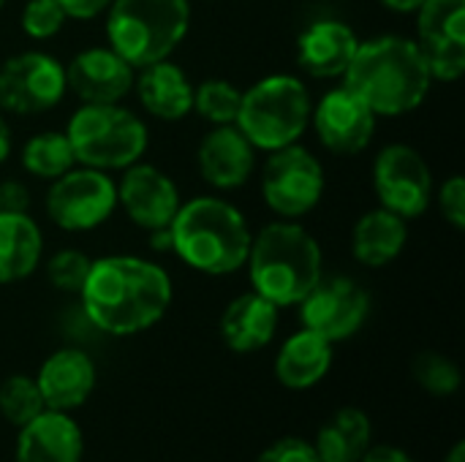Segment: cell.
Returning a JSON list of instances; mask_svg holds the SVG:
<instances>
[{
  "label": "cell",
  "mask_w": 465,
  "mask_h": 462,
  "mask_svg": "<svg viewBox=\"0 0 465 462\" xmlns=\"http://www.w3.org/2000/svg\"><path fill=\"white\" fill-rule=\"evenodd\" d=\"M169 272L139 256H104L79 291L87 319L106 335L128 338L158 324L172 305Z\"/></svg>",
  "instance_id": "1"
},
{
  "label": "cell",
  "mask_w": 465,
  "mask_h": 462,
  "mask_svg": "<svg viewBox=\"0 0 465 462\" xmlns=\"http://www.w3.org/2000/svg\"><path fill=\"white\" fill-rule=\"evenodd\" d=\"M343 84L360 95L376 117H401L428 98L433 76L414 38L379 35L360 41L343 74Z\"/></svg>",
  "instance_id": "2"
},
{
  "label": "cell",
  "mask_w": 465,
  "mask_h": 462,
  "mask_svg": "<svg viewBox=\"0 0 465 462\" xmlns=\"http://www.w3.org/2000/svg\"><path fill=\"white\" fill-rule=\"evenodd\" d=\"M169 234L172 253L204 275H232L242 270L253 240L245 215L218 196H196L180 204Z\"/></svg>",
  "instance_id": "3"
},
{
  "label": "cell",
  "mask_w": 465,
  "mask_h": 462,
  "mask_svg": "<svg viewBox=\"0 0 465 462\" xmlns=\"http://www.w3.org/2000/svg\"><path fill=\"white\" fill-rule=\"evenodd\" d=\"M245 264L253 291L278 308L300 305L324 275L319 240L294 221H275L264 226L251 240Z\"/></svg>",
  "instance_id": "4"
},
{
  "label": "cell",
  "mask_w": 465,
  "mask_h": 462,
  "mask_svg": "<svg viewBox=\"0 0 465 462\" xmlns=\"http://www.w3.org/2000/svg\"><path fill=\"white\" fill-rule=\"evenodd\" d=\"M191 27V0H112L106 41L134 68L169 60Z\"/></svg>",
  "instance_id": "5"
},
{
  "label": "cell",
  "mask_w": 465,
  "mask_h": 462,
  "mask_svg": "<svg viewBox=\"0 0 465 462\" xmlns=\"http://www.w3.org/2000/svg\"><path fill=\"white\" fill-rule=\"evenodd\" d=\"M311 112L313 101L305 82L292 74H272L242 93L234 125L256 150L272 152L300 142L311 125Z\"/></svg>",
  "instance_id": "6"
},
{
  "label": "cell",
  "mask_w": 465,
  "mask_h": 462,
  "mask_svg": "<svg viewBox=\"0 0 465 462\" xmlns=\"http://www.w3.org/2000/svg\"><path fill=\"white\" fill-rule=\"evenodd\" d=\"M65 136L79 166L98 172H123L142 161L147 150V125L120 103H82L68 120Z\"/></svg>",
  "instance_id": "7"
},
{
  "label": "cell",
  "mask_w": 465,
  "mask_h": 462,
  "mask_svg": "<svg viewBox=\"0 0 465 462\" xmlns=\"http://www.w3.org/2000/svg\"><path fill=\"white\" fill-rule=\"evenodd\" d=\"M324 188L327 180L322 161L300 144L272 150L262 169V199L275 215L286 221L316 210Z\"/></svg>",
  "instance_id": "8"
},
{
  "label": "cell",
  "mask_w": 465,
  "mask_h": 462,
  "mask_svg": "<svg viewBox=\"0 0 465 462\" xmlns=\"http://www.w3.org/2000/svg\"><path fill=\"white\" fill-rule=\"evenodd\" d=\"M117 210V182L109 172L74 166L46 191V215L63 231H93Z\"/></svg>",
  "instance_id": "9"
},
{
  "label": "cell",
  "mask_w": 465,
  "mask_h": 462,
  "mask_svg": "<svg viewBox=\"0 0 465 462\" xmlns=\"http://www.w3.org/2000/svg\"><path fill=\"white\" fill-rule=\"evenodd\" d=\"M373 188L384 210L411 221L433 202V172L414 147L387 144L373 161Z\"/></svg>",
  "instance_id": "10"
},
{
  "label": "cell",
  "mask_w": 465,
  "mask_h": 462,
  "mask_svg": "<svg viewBox=\"0 0 465 462\" xmlns=\"http://www.w3.org/2000/svg\"><path fill=\"white\" fill-rule=\"evenodd\" d=\"M65 65L46 52H19L0 65V109L41 114L65 95Z\"/></svg>",
  "instance_id": "11"
},
{
  "label": "cell",
  "mask_w": 465,
  "mask_h": 462,
  "mask_svg": "<svg viewBox=\"0 0 465 462\" xmlns=\"http://www.w3.org/2000/svg\"><path fill=\"white\" fill-rule=\"evenodd\" d=\"M368 313H371L368 291L346 275H332V278L322 275L319 283L300 302L302 327L322 335L330 343H341L357 335Z\"/></svg>",
  "instance_id": "12"
},
{
  "label": "cell",
  "mask_w": 465,
  "mask_h": 462,
  "mask_svg": "<svg viewBox=\"0 0 465 462\" xmlns=\"http://www.w3.org/2000/svg\"><path fill=\"white\" fill-rule=\"evenodd\" d=\"M414 14L433 82H458L465 74V0H425Z\"/></svg>",
  "instance_id": "13"
},
{
  "label": "cell",
  "mask_w": 465,
  "mask_h": 462,
  "mask_svg": "<svg viewBox=\"0 0 465 462\" xmlns=\"http://www.w3.org/2000/svg\"><path fill=\"white\" fill-rule=\"evenodd\" d=\"M319 142L335 155L362 152L376 133V114L346 84L327 90L311 112Z\"/></svg>",
  "instance_id": "14"
},
{
  "label": "cell",
  "mask_w": 465,
  "mask_h": 462,
  "mask_svg": "<svg viewBox=\"0 0 465 462\" xmlns=\"http://www.w3.org/2000/svg\"><path fill=\"white\" fill-rule=\"evenodd\" d=\"M117 204L125 210L131 223L155 231L172 226L183 199L174 180L166 172H161L153 163L136 161L128 169H123L117 185Z\"/></svg>",
  "instance_id": "15"
},
{
  "label": "cell",
  "mask_w": 465,
  "mask_h": 462,
  "mask_svg": "<svg viewBox=\"0 0 465 462\" xmlns=\"http://www.w3.org/2000/svg\"><path fill=\"white\" fill-rule=\"evenodd\" d=\"M136 68L112 46H90L65 65V87L82 103H120L134 90Z\"/></svg>",
  "instance_id": "16"
},
{
  "label": "cell",
  "mask_w": 465,
  "mask_h": 462,
  "mask_svg": "<svg viewBox=\"0 0 465 462\" xmlns=\"http://www.w3.org/2000/svg\"><path fill=\"white\" fill-rule=\"evenodd\" d=\"M199 174L218 191H234L248 182L256 166V147L237 125H215L196 152Z\"/></svg>",
  "instance_id": "17"
},
{
  "label": "cell",
  "mask_w": 465,
  "mask_h": 462,
  "mask_svg": "<svg viewBox=\"0 0 465 462\" xmlns=\"http://www.w3.org/2000/svg\"><path fill=\"white\" fill-rule=\"evenodd\" d=\"M360 38L341 19H316L297 38V63L313 79H343Z\"/></svg>",
  "instance_id": "18"
},
{
  "label": "cell",
  "mask_w": 465,
  "mask_h": 462,
  "mask_svg": "<svg viewBox=\"0 0 465 462\" xmlns=\"http://www.w3.org/2000/svg\"><path fill=\"white\" fill-rule=\"evenodd\" d=\"M35 384L41 389L44 406L52 411H76L87 403L95 389V365L79 349H60L44 359Z\"/></svg>",
  "instance_id": "19"
},
{
  "label": "cell",
  "mask_w": 465,
  "mask_h": 462,
  "mask_svg": "<svg viewBox=\"0 0 465 462\" xmlns=\"http://www.w3.org/2000/svg\"><path fill=\"white\" fill-rule=\"evenodd\" d=\"M82 430L65 411L44 408L35 419L19 428L16 462H82Z\"/></svg>",
  "instance_id": "20"
},
{
  "label": "cell",
  "mask_w": 465,
  "mask_h": 462,
  "mask_svg": "<svg viewBox=\"0 0 465 462\" xmlns=\"http://www.w3.org/2000/svg\"><path fill=\"white\" fill-rule=\"evenodd\" d=\"M134 90L147 114L177 123L193 112V84L180 65L172 60H158L144 65L134 79Z\"/></svg>",
  "instance_id": "21"
},
{
  "label": "cell",
  "mask_w": 465,
  "mask_h": 462,
  "mask_svg": "<svg viewBox=\"0 0 465 462\" xmlns=\"http://www.w3.org/2000/svg\"><path fill=\"white\" fill-rule=\"evenodd\" d=\"M278 305L267 297L248 291L229 302L221 316V338L237 354H253L270 346L278 329Z\"/></svg>",
  "instance_id": "22"
},
{
  "label": "cell",
  "mask_w": 465,
  "mask_h": 462,
  "mask_svg": "<svg viewBox=\"0 0 465 462\" xmlns=\"http://www.w3.org/2000/svg\"><path fill=\"white\" fill-rule=\"evenodd\" d=\"M332 368V343L311 329L294 332L275 357V376L286 389L302 392L316 387Z\"/></svg>",
  "instance_id": "23"
},
{
  "label": "cell",
  "mask_w": 465,
  "mask_h": 462,
  "mask_svg": "<svg viewBox=\"0 0 465 462\" xmlns=\"http://www.w3.org/2000/svg\"><path fill=\"white\" fill-rule=\"evenodd\" d=\"M409 242V226L401 215L379 207L365 212L351 231V253L365 267L392 264Z\"/></svg>",
  "instance_id": "24"
},
{
  "label": "cell",
  "mask_w": 465,
  "mask_h": 462,
  "mask_svg": "<svg viewBox=\"0 0 465 462\" xmlns=\"http://www.w3.org/2000/svg\"><path fill=\"white\" fill-rule=\"evenodd\" d=\"M44 256V234L27 212H0V283H16L35 272Z\"/></svg>",
  "instance_id": "25"
},
{
  "label": "cell",
  "mask_w": 465,
  "mask_h": 462,
  "mask_svg": "<svg viewBox=\"0 0 465 462\" xmlns=\"http://www.w3.org/2000/svg\"><path fill=\"white\" fill-rule=\"evenodd\" d=\"M371 447L373 428L368 414L360 408H341L338 414H332L322 425L313 444L322 462H360Z\"/></svg>",
  "instance_id": "26"
},
{
  "label": "cell",
  "mask_w": 465,
  "mask_h": 462,
  "mask_svg": "<svg viewBox=\"0 0 465 462\" xmlns=\"http://www.w3.org/2000/svg\"><path fill=\"white\" fill-rule=\"evenodd\" d=\"M19 161H22V169L27 174H33L38 180H49V182L76 166V155L71 150L65 131L63 133L60 131H44V133L27 139Z\"/></svg>",
  "instance_id": "27"
},
{
  "label": "cell",
  "mask_w": 465,
  "mask_h": 462,
  "mask_svg": "<svg viewBox=\"0 0 465 462\" xmlns=\"http://www.w3.org/2000/svg\"><path fill=\"white\" fill-rule=\"evenodd\" d=\"M242 90L226 79H207L193 87V112L213 125H234Z\"/></svg>",
  "instance_id": "28"
},
{
  "label": "cell",
  "mask_w": 465,
  "mask_h": 462,
  "mask_svg": "<svg viewBox=\"0 0 465 462\" xmlns=\"http://www.w3.org/2000/svg\"><path fill=\"white\" fill-rule=\"evenodd\" d=\"M46 406H44V398H41V389H38L35 378H30V376H8L0 384V414L14 428L27 425Z\"/></svg>",
  "instance_id": "29"
},
{
  "label": "cell",
  "mask_w": 465,
  "mask_h": 462,
  "mask_svg": "<svg viewBox=\"0 0 465 462\" xmlns=\"http://www.w3.org/2000/svg\"><path fill=\"white\" fill-rule=\"evenodd\" d=\"M411 370L414 381L433 398H450L460 389V368L444 354L425 351L414 359Z\"/></svg>",
  "instance_id": "30"
},
{
  "label": "cell",
  "mask_w": 465,
  "mask_h": 462,
  "mask_svg": "<svg viewBox=\"0 0 465 462\" xmlns=\"http://www.w3.org/2000/svg\"><path fill=\"white\" fill-rule=\"evenodd\" d=\"M90 264H93V259H87L82 251L63 248L46 261V275H49L54 289L68 291V294H79L84 280H87Z\"/></svg>",
  "instance_id": "31"
},
{
  "label": "cell",
  "mask_w": 465,
  "mask_h": 462,
  "mask_svg": "<svg viewBox=\"0 0 465 462\" xmlns=\"http://www.w3.org/2000/svg\"><path fill=\"white\" fill-rule=\"evenodd\" d=\"M65 11L57 0H27L19 16L22 33L35 38V41H46L52 35H57L65 25Z\"/></svg>",
  "instance_id": "32"
},
{
  "label": "cell",
  "mask_w": 465,
  "mask_h": 462,
  "mask_svg": "<svg viewBox=\"0 0 465 462\" xmlns=\"http://www.w3.org/2000/svg\"><path fill=\"white\" fill-rule=\"evenodd\" d=\"M439 210L452 229H465V180L460 174L450 177L439 188Z\"/></svg>",
  "instance_id": "33"
},
{
  "label": "cell",
  "mask_w": 465,
  "mask_h": 462,
  "mask_svg": "<svg viewBox=\"0 0 465 462\" xmlns=\"http://www.w3.org/2000/svg\"><path fill=\"white\" fill-rule=\"evenodd\" d=\"M256 462H322L313 444L305 438H281L270 444Z\"/></svg>",
  "instance_id": "34"
},
{
  "label": "cell",
  "mask_w": 465,
  "mask_h": 462,
  "mask_svg": "<svg viewBox=\"0 0 465 462\" xmlns=\"http://www.w3.org/2000/svg\"><path fill=\"white\" fill-rule=\"evenodd\" d=\"M27 210H30L27 188L16 180L0 182V212H27Z\"/></svg>",
  "instance_id": "35"
},
{
  "label": "cell",
  "mask_w": 465,
  "mask_h": 462,
  "mask_svg": "<svg viewBox=\"0 0 465 462\" xmlns=\"http://www.w3.org/2000/svg\"><path fill=\"white\" fill-rule=\"evenodd\" d=\"M68 19H95L109 8L112 0H57Z\"/></svg>",
  "instance_id": "36"
},
{
  "label": "cell",
  "mask_w": 465,
  "mask_h": 462,
  "mask_svg": "<svg viewBox=\"0 0 465 462\" xmlns=\"http://www.w3.org/2000/svg\"><path fill=\"white\" fill-rule=\"evenodd\" d=\"M360 462H417L409 452L398 449V447H390V444H379V447H371L365 452V457Z\"/></svg>",
  "instance_id": "37"
},
{
  "label": "cell",
  "mask_w": 465,
  "mask_h": 462,
  "mask_svg": "<svg viewBox=\"0 0 465 462\" xmlns=\"http://www.w3.org/2000/svg\"><path fill=\"white\" fill-rule=\"evenodd\" d=\"M390 11H398V14H414L425 0H381Z\"/></svg>",
  "instance_id": "38"
},
{
  "label": "cell",
  "mask_w": 465,
  "mask_h": 462,
  "mask_svg": "<svg viewBox=\"0 0 465 462\" xmlns=\"http://www.w3.org/2000/svg\"><path fill=\"white\" fill-rule=\"evenodd\" d=\"M150 242H153L155 251H172V234H169V229L150 231Z\"/></svg>",
  "instance_id": "39"
},
{
  "label": "cell",
  "mask_w": 465,
  "mask_h": 462,
  "mask_svg": "<svg viewBox=\"0 0 465 462\" xmlns=\"http://www.w3.org/2000/svg\"><path fill=\"white\" fill-rule=\"evenodd\" d=\"M8 152H11V128H8L5 117L0 114V163L8 158Z\"/></svg>",
  "instance_id": "40"
},
{
  "label": "cell",
  "mask_w": 465,
  "mask_h": 462,
  "mask_svg": "<svg viewBox=\"0 0 465 462\" xmlns=\"http://www.w3.org/2000/svg\"><path fill=\"white\" fill-rule=\"evenodd\" d=\"M444 462H465V444L463 441H458L455 447H452V452L444 457Z\"/></svg>",
  "instance_id": "41"
},
{
  "label": "cell",
  "mask_w": 465,
  "mask_h": 462,
  "mask_svg": "<svg viewBox=\"0 0 465 462\" xmlns=\"http://www.w3.org/2000/svg\"><path fill=\"white\" fill-rule=\"evenodd\" d=\"M3 5H5V0H0V8H3Z\"/></svg>",
  "instance_id": "42"
}]
</instances>
